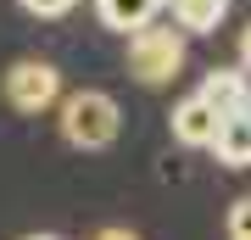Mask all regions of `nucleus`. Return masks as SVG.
Segmentation results:
<instances>
[{"instance_id":"obj_1","label":"nucleus","mask_w":251,"mask_h":240,"mask_svg":"<svg viewBox=\"0 0 251 240\" xmlns=\"http://www.w3.org/2000/svg\"><path fill=\"white\" fill-rule=\"evenodd\" d=\"M123 129V112L106 89H78L62 101V140L73 151H106Z\"/></svg>"},{"instance_id":"obj_7","label":"nucleus","mask_w":251,"mask_h":240,"mask_svg":"<svg viewBox=\"0 0 251 240\" xmlns=\"http://www.w3.org/2000/svg\"><path fill=\"white\" fill-rule=\"evenodd\" d=\"M156 6L162 0H95V17L106 28H117V34H134V28H145L156 17Z\"/></svg>"},{"instance_id":"obj_5","label":"nucleus","mask_w":251,"mask_h":240,"mask_svg":"<svg viewBox=\"0 0 251 240\" xmlns=\"http://www.w3.org/2000/svg\"><path fill=\"white\" fill-rule=\"evenodd\" d=\"M206 151H218L224 168H251V107L218 117V134H212V145H206Z\"/></svg>"},{"instance_id":"obj_11","label":"nucleus","mask_w":251,"mask_h":240,"mask_svg":"<svg viewBox=\"0 0 251 240\" xmlns=\"http://www.w3.org/2000/svg\"><path fill=\"white\" fill-rule=\"evenodd\" d=\"M95 240H140L128 223H106V229H95Z\"/></svg>"},{"instance_id":"obj_9","label":"nucleus","mask_w":251,"mask_h":240,"mask_svg":"<svg viewBox=\"0 0 251 240\" xmlns=\"http://www.w3.org/2000/svg\"><path fill=\"white\" fill-rule=\"evenodd\" d=\"M229 240H251V196L229 207Z\"/></svg>"},{"instance_id":"obj_6","label":"nucleus","mask_w":251,"mask_h":240,"mask_svg":"<svg viewBox=\"0 0 251 240\" xmlns=\"http://www.w3.org/2000/svg\"><path fill=\"white\" fill-rule=\"evenodd\" d=\"M201 95L218 107V117H224V112H240V107H251V79H246V67H218V73H206Z\"/></svg>"},{"instance_id":"obj_8","label":"nucleus","mask_w":251,"mask_h":240,"mask_svg":"<svg viewBox=\"0 0 251 240\" xmlns=\"http://www.w3.org/2000/svg\"><path fill=\"white\" fill-rule=\"evenodd\" d=\"M224 11H229V0H173V23L184 34H212L224 23Z\"/></svg>"},{"instance_id":"obj_2","label":"nucleus","mask_w":251,"mask_h":240,"mask_svg":"<svg viewBox=\"0 0 251 240\" xmlns=\"http://www.w3.org/2000/svg\"><path fill=\"white\" fill-rule=\"evenodd\" d=\"M184 67V28H156L145 23L128 34V73H134L140 84H173Z\"/></svg>"},{"instance_id":"obj_12","label":"nucleus","mask_w":251,"mask_h":240,"mask_svg":"<svg viewBox=\"0 0 251 240\" xmlns=\"http://www.w3.org/2000/svg\"><path fill=\"white\" fill-rule=\"evenodd\" d=\"M240 67L251 73V28H246V34H240Z\"/></svg>"},{"instance_id":"obj_13","label":"nucleus","mask_w":251,"mask_h":240,"mask_svg":"<svg viewBox=\"0 0 251 240\" xmlns=\"http://www.w3.org/2000/svg\"><path fill=\"white\" fill-rule=\"evenodd\" d=\"M23 240H62V235H23Z\"/></svg>"},{"instance_id":"obj_3","label":"nucleus","mask_w":251,"mask_h":240,"mask_svg":"<svg viewBox=\"0 0 251 240\" xmlns=\"http://www.w3.org/2000/svg\"><path fill=\"white\" fill-rule=\"evenodd\" d=\"M56 95H62V73H56L50 62H39V56H23V62H11V67H6V107H11V112L39 117Z\"/></svg>"},{"instance_id":"obj_4","label":"nucleus","mask_w":251,"mask_h":240,"mask_svg":"<svg viewBox=\"0 0 251 240\" xmlns=\"http://www.w3.org/2000/svg\"><path fill=\"white\" fill-rule=\"evenodd\" d=\"M212 134H218V107L201 95V89L173 107V140L179 145H212Z\"/></svg>"},{"instance_id":"obj_10","label":"nucleus","mask_w":251,"mask_h":240,"mask_svg":"<svg viewBox=\"0 0 251 240\" xmlns=\"http://www.w3.org/2000/svg\"><path fill=\"white\" fill-rule=\"evenodd\" d=\"M17 6L28 11V17H62V11H73L78 0H17Z\"/></svg>"}]
</instances>
